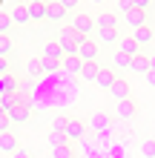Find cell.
<instances>
[{
	"label": "cell",
	"instance_id": "obj_1",
	"mask_svg": "<svg viewBox=\"0 0 155 158\" xmlns=\"http://www.w3.org/2000/svg\"><path fill=\"white\" fill-rule=\"evenodd\" d=\"M55 40L63 46V52H66V55H75V52H78V43H80V38L75 35L72 26H60V29L55 32Z\"/></svg>",
	"mask_w": 155,
	"mask_h": 158
},
{
	"label": "cell",
	"instance_id": "obj_2",
	"mask_svg": "<svg viewBox=\"0 0 155 158\" xmlns=\"http://www.w3.org/2000/svg\"><path fill=\"white\" fill-rule=\"evenodd\" d=\"M72 29H75V35H78L80 40H86L98 26H95V17H89V15H75V17H72Z\"/></svg>",
	"mask_w": 155,
	"mask_h": 158
},
{
	"label": "cell",
	"instance_id": "obj_3",
	"mask_svg": "<svg viewBox=\"0 0 155 158\" xmlns=\"http://www.w3.org/2000/svg\"><path fill=\"white\" fill-rule=\"evenodd\" d=\"M78 58L84 60V63H95V58H98V40H92V38H86V40H80L78 43Z\"/></svg>",
	"mask_w": 155,
	"mask_h": 158
},
{
	"label": "cell",
	"instance_id": "obj_4",
	"mask_svg": "<svg viewBox=\"0 0 155 158\" xmlns=\"http://www.w3.org/2000/svg\"><path fill=\"white\" fill-rule=\"evenodd\" d=\"M135 115H138V106L132 104V98L129 101H115V118L118 121H132Z\"/></svg>",
	"mask_w": 155,
	"mask_h": 158
},
{
	"label": "cell",
	"instance_id": "obj_5",
	"mask_svg": "<svg viewBox=\"0 0 155 158\" xmlns=\"http://www.w3.org/2000/svg\"><path fill=\"white\" fill-rule=\"evenodd\" d=\"M40 58H52V60H63V58H66V52H63V46L58 43V40H46V43H43L40 46Z\"/></svg>",
	"mask_w": 155,
	"mask_h": 158
},
{
	"label": "cell",
	"instance_id": "obj_6",
	"mask_svg": "<svg viewBox=\"0 0 155 158\" xmlns=\"http://www.w3.org/2000/svg\"><path fill=\"white\" fill-rule=\"evenodd\" d=\"M132 40L141 46V52L147 49V46H152V40H155V32H152V26H141V29H132Z\"/></svg>",
	"mask_w": 155,
	"mask_h": 158
},
{
	"label": "cell",
	"instance_id": "obj_7",
	"mask_svg": "<svg viewBox=\"0 0 155 158\" xmlns=\"http://www.w3.org/2000/svg\"><path fill=\"white\" fill-rule=\"evenodd\" d=\"M17 150H20V138H17L14 132H3L0 135V152L3 155H14Z\"/></svg>",
	"mask_w": 155,
	"mask_h": 158
},
{
	"label": "cell",
	"instance_id": "obj_8",
	"mask_svg": "<svg viewBox=\"0 0 155 158\" xmlns=\"http://www.w3.org/2000/svg\"><path fill=\"white\" fill-rule=\"evenodd\" d=\"M9 118H12V124H14V127H20V124H26V121L32 118V106L26 104V101H20V104H17L12 112H9Z\"/></svg>",
	"mask_w": 155,
	"mask_h": 158
},
{
	"label": "cell",
	"instance_id": "obj_9",
	"mask_svg": "<svg viewBox=\"0 0 155 158\" xmlns=\"http://www.w3.org/2000/svg\"><path fill=\"white\" fill-rule=\"evenodd\" d=\"M66 138H69V144H72V141H80V138H84V118H78V115H69Z\"/></svg>",
	"mask_w": 155,
	"mask_h": 158
},
{
	"label": "cell",
	"instance_id": "obj_10",
	"mask_svg": "<svg viewBox=\"0 0 155 158\" xmlns=\"http://www.w3.org/2000/svg\"><path fill=\"white\" fill-rule=\"evenodd\" d=\"M129 66H132V58H126L124 52H118V49H112V69L118 72V75H126V72H129Z\"/></svg>",
	"mask_w": 155,
	"mask_h": 158
},
{
	"label": "cell",
	"instance_id": "obj_11",
	"mask_svg": "<svg viewBox=\"0 0 155 158\" xmlns=\"http://www.w3.org/2000/svg\"><path fill=\"white\" fill-rule=\"evenodd\" d=\"M124 26H129V29H141V26H147V12H141V9L126 12L124 15Z\"/></svg>",
	"mask_w": 155,
	"mask_h": 158
},
{
	"label": "cell",
	"instance_id": "obj_12",
	"mask_svg": "<svg viewBox=\"0 0 155 158\" xmlns=\"http://www.w3.org/2000/svg\"><path fill=\"white\" fill-rule=\"evenodd\" d=\"M95 26H98V29H121L115 12H101V15L95 17Z\"/></svg>",
	"mask_w": 155,
	"mask_h": 158
},
{
	"label": "cell",
	"instance_id": "obj_13",
	"mask_svg": "<svg viewBox=\"0 0 155 158\" xmlns=\"http://www.w3.org/2000/svg\"><path fill=\"white\" fill-rule=\"evenodd\" d=\"M98 43L118 46V43H121V29H98Z\"/></svg>",
	"mask_w": 155,
	"mask_h": 158
},
{
	"label": "cell",
	"instance_id": "obj_14",
	"mask_svg": "<svg viewBox=\"0 0 155 158\" xmlns=\"http://www.w3.org/2000/svg\"><path fill=\"white\" fill-rule=\"evenodd\" d=\"M9 17H12V23H17V26H23V23L32 20V17H29V6H26V3H14V9L9 12Z\"/></svg>",
	"mask_w": 155,
	"mask_h": 158
},
{
	"label": "cell",
	"instance_id": "obj_15",
	"mask_svg": "<svg viewBox=\"0 0 155 158\" xmlns=\"http://www.w3.org/2000/svg\"><path fill=\"white\" fill-rule=\"evenodd\" d=\"M109 95H112L115 101H129V83H126L124 78H118L112 83V89H109Z\"/></svg>",
	"mask_w": 155,
	"mask_h": 158
},
{
	"label": "cell",
	"instance_id": "obj_16",
	"mask_svg": "<svg viewBox=\"0 0 155 158\" xmlns=\"http://www.w3.org/2000/svg\"><path fill=\"white\" fill-rule=\"evenodd\" d=\"M46 17H49V20H55V23H60L63 17H66V9H63L60 0H52V3H46Z\"/></svg>",
	"mask_w": 155,
	"mask_h": 158
},
{
	"label": "cell",
	"instance_id": "obj_17",
	"mask_svg": "<svg viewBox=\"0 0 155 158\" xmlns=\"http://www.w3.org/2000/svg\"><path fill=\"white\" fill-rule=\"evenodd\" d=\"M121 78L115 69H101V75H98V81H95V86H101V89H112V83Z\"/></svg>",
	"mask_w": 155,
	"mask_h": 158
},
{
	"label": "cell",
	"instance_id": "obj_18",
	"mask_svg": "<svg viewBox=\"0 0 155 158\" xmlns=\"http://www.w3.org/2000/svg\"><path fill=\"white\" fill-rule=\"evenodd\" d=\"M89 129H95V132H109V118L104 112H92L89 115Z\"/></svg>",
	"mask_w": 155,
	"mask_h": 158
},
{
	"label": "cell",
	"instance_id": "obj_19",
	"mask_svg": "<svg viewBox=\"0 0 155 158\" xmlns=\"http://www.w3.org/2000/svg\"><path fill=\"white\" fill-rule=\"evenodd\" d=\"M118 52H124L126 58H135V55H141V46L132 40V35L129 38H121V43H118Z\"/></svg>",
	"mask_w": 155,
	"mask_h": 158
},
{
	"label": "cell",
	"instance_id": "obj_20",
	"mask_svg": "<svg viewBox=\"0 0 155 158\" xmlns=\"http://www.w3.org/2000/svg\"><path fill=\"white\" fill-rule=\"evenodd\" d=\"M20 104V98H17V92H0V109H3V112L9 115L12 112V109Z\"/></svg>",
	"mask_w": 155,
	"mask_h": 158
},
{
	"label": "cell",
	"instance_id": "obj_21",
	"mask_svg": "<svg viewBox=\"0 0 155 158\" xmlns=\"http://www.w3.org/2000/svg\"><path fill=\"white\" fill-rule=\"evenodd\" d=\"M80 69H84V60H80L78 55H66V58H63V72H72V75H80Z\"/></svg>",
	"mask_w": 155,
	"mask_h": 158
},
{
	"label": "cell",
	"instance_id": "obj_22",
	"mask_svg": "<svg viewBox=\"0 0 155 158\" xmlns=\"http://www.w3.org/2000/svg\"><path fill=\"white\" fill-rule=\"evenodd\" d=\"M98 75H101V66H98V63H84V69H80V78H84V83H95Z\"/></svg>",
	"mask_w": 155,
	"mask_h": 158
},
{
	"label": "cell",
	"instance_id": "obj_23",
	"mask_svg": "<svg viewBox=\"0 0 155 158\" xmlns=\"http://www.w3.org/2000/svg\"><path fill=\"white\" fill-rule=\"evenodd\" d=\"M29 17L32 20H43V17H46V3H40V0H29Z\"/></svg>",
	"mask_w": 155,
	"mask_h": 158
},
{
	"label": "cell",
	"instance_id": "obj_24",
	"mask_svg": "<svg viewBox=\"0 0 155 158\" xmlns=\"http://www.w3.org/2000/svg\"><path fill=\"white\" fill-rule=\"evenodd\" d=\"M129 72H144V75L149 72V58H147V52H141V55H135V58H132Z\"/></svg>",
	"mask_w": 155,
	"mask_h": 158
},
{
	"label": "cell",
	"instance_id": "obj_25",
	"mask_svg": "<svg viewBox=\"0 0 155 158\" xmlns=\"http://www.w3.org/2000/svg\"><path fill=\"white\" fill-rule=\"evenodd\" d=\"M138 155L141 158H155V138H144V141H138Z\"/></svg>",
	"mask_w": 155,
	"mask_h": 158
},
{
	"label": "cell",
	"instance_id": "obj_26",
	"mask_svg": "<svg viewBox=\"0 0 155 158\" xmlns=\"http://www.w3.org/2000/svg\"><path fill=\"white\" fill-rule=\"evenodd\" d=\"M52 132H60V135H66V127H69V115H58V118H52Z\"/></svg>",
	"mask_w": 155,
	"mask_h": 158
},
{
	"label": "cell",
	"instance_id": "obj_27",
	"mask_svg": "<svg viewBox=\"0 0 155 158\" xmlns=\"http://www.w3.org/2000/svg\"><path fill=\"white\" fill-rule=\"evenodd\" d=\"M49 158H75V152H72V144H63V147H55V150H49Z\"/></svg>",
	"mask_w": 155,
	"mask_h": 158
},
{
	"label": "cell",
	"instance_id": "obj_28",
	"mask_svg": "<svg viewBox=\"0 0 155 158\" xmlns=\"http://www.w3.org/2000/svg\"><path fill=\"white\" fill-rule=\"evenodd\" d=\"M26 75H29V78L43 75V66H40V60H38V58H29V60H26Z\"/></svg>",
	"mask_w": 155,
	"mask_h": 158
},
{
	"label": "cell",
	"instance_id": "obj_29",
	"mask_svg": "<svg viewBox=\"0 0 155 158\" xmlns=\"http://www.w3.org/2000/svg\"><path fill=\"white\" fill-rule=\"evenodd\" d=\"M0 92H20V83H17L12 75H3V81H0Z\"/></svg>",
	"mask_w": 155,
	"mask_h": 158
},
{
	"label": "cell",
	"instance_id": "obj_30",
	"mask_svg": "<svg viewBox=\"0 0 155 158\" xmlns=\"http://www.w3.org/2000/svg\"><path fill=\"white\" fill-rule=\"evenodd\" d=\"M40 66H43V72H58V69H63V60H52V58H40Z\"/></svg>",
	"mask_w": 155,
	"mask_h": 158
},
{
	"label": "cell",
	"instance_id": "obj_31",
	"mask_svg": "<svg viewBox=\"0 0 155 158\" xmlns=\"http://www.w3.org/2000/svg\"><path fill=\"white\" fill-rule=\"evenodd\" d=\"M63 144H69L66 135H60V132H52V135H49V150H55V147H63Z\"/></svg>",
	"mask_w": 155,
	"mask_h": 158
},
{
	"label": "cell",
	"instance_id": "obj_32",
	"mask_svg": "<svg viewBox=\"0 0 155 158\" xmlns=\"http://www.w3.org/2000/svg\"><path fill=\"white\" fill-rule=\"evenodd\" d=\"M9 52H12V38L9 35H0V58H6Z\"/></svg>",
	"mask_w": 155,
	"mask_h": 158
},
{
	"label": "cell",
	"instance_id": "obj_33",
	"mask_svg": "<svg viewBox=\"0 0 155 158\" xmlns=\"http://www.w3.org/2000/svg\"><path fill=\"white\" fill-rule=\"evenodd\" d=\"M9 29H12V17L6 12H0V35H9Z\"/></svg>",
	"mask_w": 155,
	"mask_h": 158
},
{
	"label": "cell",
	"instance_id": "obj_34",
	"mask_svg": "<svg viewBox=\"0 0 155 158\" xmlns=\"http://www.w3.org/2000/svg\"><path fill=\"white\" fill-rule=\"evenodd\" d=\"M12 127H14V124H12V118L3 112V115H0V135H3V132H12Z\"/></svg>",
	"mask_w": 155,
	"mask_h": 158
},
{
	"label": "cell",
	"instance_id": "obj_35",
	"mask_svg": "<svg viewBox=\"0 0 155 158\" xmlns=\"http://www.w3.org/2000/svg\"><path fill=\"white\" fill-rule=\"evenodd\" d=\"M135 9V0H118V12L126 15V12H132Z\"/></svg>",
	"mask_w": 155,
	"mask_h": 158
},
{
	"label": "cell",
	"instance_id": "obj_36",
	"mask_svg": "<svg viewBox=\"0 0 155 158\" xmlns=\"http://www.w3.org/2000/svg\"><path fill=\"white\" fill-rule=\"evenodd\" d=\"M144 81H147V86L155 89V72H147V75H144Z\"/></svg>",
	"mask_w": 155,
	"mask_h": 158
},
{
	"label": "cell",
	"instance_id": "obj_37",
	"mask_svg": "<svg viewBox=\"0 0 155 158\" xmlns=\"http://www.w3.org/2000/svg\"><path fill=\"white\" fill-rule=\"evenodd\" d=\"M12 158H32V152H29V150H23V147H20V150H17V152H14Z\"/></svg>",
	"mask_w": 155,
	"mask_h": 158
},
{
	"label": "cell",
	"instance_id": "obj_38",
	"mask_svg": "<svg viewBox=\"0 0 155 158\" xmlns=\"http://www.w3.org/2000/svg\"><path fill=\"white\" fill-rule=\"evenodd\" d=\"M60 3H63V9H66V12H72V9L78 6V0H60Z\"/></svg>",
	"mask_w": 155,
	"mask_h": 158
},
{
	"label": "cell",
	"instance_id": "obj_39",
	"mask_svg": "<svg viewBox=\"0 0 155 158\" xmlns=\"http://www.w3.org/2000/svg\"><path fill=\"white\" fill-rule=\"evenodd\" d=\"M147 58H149V72H155V52H152V49L147 52Z\"/></svg>",
	"mask_w": 155,
	"mask_h": 158
},
{
	"label": "cell",
	"instance_id": "obj_40",
	"mask_svg": "<svg viewBox=\"0 0 155 158\" xmlns=\"http://www.w3.org/2000/svg\"><path fill=\"white\" fill-rule=\"evenodd\" d=\"M6 69H9V60H6V58H0V75H6Z\"/></svg>",
	"mask_w": 155,
	"mask_h": 158
},
{
	"label": "cell",
	"instance_id": "obj_41",
	"mask_svg": "<svg viewBox=\"0 0 155 158\" xmlns=\"http://www.w3.org/2000/svg\"><path fill=\"white\" fill-rule=\"evenodd\" d=\"M20 92H32V81H23L20 83Z\"/></svg>",
	"mask_w": 155,
	"mask_h": 158
},
{
	"label": "cell",
	"instance_id": "obj_42",
	"mask_svg": "<svg viewBox=\"0 0 155 158\" xmlns=\"http://www.w3.org/2000/svg\"><path fill=\"white\" fill-rule=\"evenodd\" d=\"M0 115H3V109H0Z\"/></svg>",
	"mask_w": 155,
	"mask_h": 158
}]
</instances>
